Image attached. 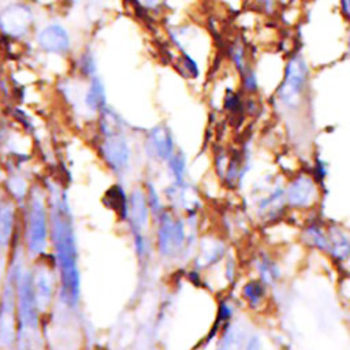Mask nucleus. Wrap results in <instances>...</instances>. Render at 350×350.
I'll return each instance as SVG.
<instances>
[{
	"label": "nucleus",
	"mask_w": 350,
	"mask_h": 350,
	"mask_svg": "<svg viewBox=\"0 0 350 350\" xmlns=\"http://www.w3.org/2000/svg\"><path fill=\"white\" fill-rule=\"evenodd\" d=\"M342 5H343V11L347 15V18L350 19V0H342Z\"/></svg>",
	"instance_id": "obj_24"
},
{
	"label": "nucleus",
	"mask_w": 350,
	"mask_h": 350,
	"mask_svg": "<svg viewBox=\"0 0 350 350\" xmlns=\"http://www.w3.org/2000/svg\"><path fill=\"white\" fill-rule=\"evenodd\" d=\"M103 156L113 171L119 172L124 170L130 159V149L126 139L119 133L107 135V139L103 144Z\"/></svg>",
	"instance_id": "obj_6"
},
{
	"label": "nucleus",
	"mask_w": 350,
	"mask_h": 350,
	"mask_svg": "<svg viewBox=\"0 0 350 350\" xmlns=\"http://www.w3.org/2000/svg\"><path fill=\"white\" fill-rule=\"evenodd\" d=\"M257 4L261 7V10L267 11V12H271V11L275 10L276 0H257Z\"/></svg>",
	"instance_id": "obj_23"
},
{
	"label": "nucleus",
	"mask_w": 350,
	"mask_h": 350,
	"mask_svg": "<svg viewBox=\"0 0 350 350\" xmlns=\"http://www.w3.org/2000/svg\"><path fill=\"white\" fill-rule=\"evenodd\" d=\"M105 202L118 211L119 215H122L123 217L129 216V211L130 208L127 206V201H126V196L123 193V190L118 186H113L112 189H109L105 194Z\"/></svg>",
	"instance_id": "obj_16"
},
{
	"label": "nucleus",
	"mask_w": 350,
	"mask_h": 350,
	"mask_svg": "<svg viewBox=\"0 0 350 350\" xmlns=\"http://www.w3.org/2000/svg\"><path fill=\"white\" fill-rule=\"evenodd\" d=\"M148 201L142 191L134 190L130 200V217L133 226L137 231H139L148 221Z\"/></svg>",
	"instance_id": "obj_12"
},
{
	"label": "nucleus",
	"mask_w": 350,
	"mask_h": 350,
	"mask_svg": "<svg viewBox=\"0 0 350 350\" xmlns=\"http://www.w3.org/2000/svg\"><path fill=\"white\" fill-rule=\"evenodd\" d=\"M14 227V208L10 202L0 204V245H7Z\"/></svg>",
	"instance_id": "obj_15"
},
{
	"label": "nucleus",
	"mask_w": 350,
	"mask_h": 350,
	"mask_svg": "<svg viewBox=\"0 0 350 350\" xmlns=\"http://www.w3.org/2000/svg\"><path fill=\"white\" fill-rule=\"evenodd\" d=\"M33 286L36 293V299L40 310H44L51 304L52 298V288H53V279L48 269H38L36 276H33Z\"/></svg>",
	"instance_id": "obj_10"
},
{
	"label": "nucleus",
	"mask_w": 350,
	"mask_h": 350,
	"mask_svg": "<svg viewBox=\"0 0 350 350\" xmlns=\"http://www.w3.org/2000/svg\"><path fill=\"white\" fill-rule=\"evenodd\" d=\"M316 186L309 176H298L287 190V200L294 206H309L314 201Z\"/></svg>",
	"instance_id": "obj_8"
},
{
	"label": "nucleus",
	"mask_w": 350,
	"mask_h": 350,
	"mask_svg": "<svg viewBox=\"0 0 350 350\" xmlns=\"http://www.w3.org/2000/svg\"><path fill=\"white\" fill-rule=\"evenodd\" d=\"M38 44L40 46L51 53H59L63 55L70 49V37L66 29L60 25H49L44 27L38 37Z\"/></svg>",
	"instance_id": "obj_7"
},
{
	"label": "nucleus",
	"mask_w": 350,
	"mask_h": 350,
	"mask_svg": "<svg viewBox=\"0 0 350 350\" xmlns=\"http://www.w3.org/2000/svg\"><path fill=\"white\" fill-rule=\"evenodd\" d=\"M306 237L312 245L321 250H327L328 247V235L321 231L317 226H312L306 230Z\"/></svg>",
	"instance_id": "obj_19"
},
{
	"label": "nucleus",
	"mask_w": 350,
	"mask_h": 350,
	"mask_svg": "<svg viewBox=\"0 0 350 350\" xmlns=\"http://www.w3.org/2000/svg\"><path fill=\"white\" fill-rule=\"evenodd\" d=\"M85 103L90 109H94V111L104 109L105 90H104V85H103V82L98 77H93V79L90 82V86L86 92Z\"/></svg>",
	"instance_id": "obj_13"
},
{
	"label": "nucleus",
	"mask_w": 350,
	"mask_h": 350,
	"mask_svg": "<svg viewBox=\"0 0 350 350\" xmlns=\"http://www.w3.org/2000/svg\"><path fill=\"white\" fill-rule=\"evenodd\" d=\"M349 52H350V36H349Z\"/></svg>",
	"instance_id": "obj_26"
},
{
	"label": "nucleus",
	"mask_w": 350,
	"mask_h": 350,
	"mask_svg": "<svg viewBox=\"0 0 350 350\" xmlns=\"http://www.w3.org/2000/svg\"><path fill=\"white\" fill-rule=\"evenodd\" d=\"M160 0H144V3L148 5V7H154Z\"/></svg>",
	"instance_id": "obj_25"
},
{
	"label": "nucleus",
	"mask_w": 350,
	"mask_h": 350,
	"mask_svg": "<svg viewBox=\"0 0 350 350\" xmlns=\"http://www.w3.org/2000/svg\"><path fill=\"white\" fill-rule=\"evenodd\" d=\"M231 59L235 64V67L238 68V71L241 74L246 72L249 70L247 67V62H246V55H245V49L242 46V44L239 42H235L231 48Z\"/></svg>",
	"instance_id": "obj_20"
},
{
	"label": "nucleus",
	"mask_w": 350,
	"mask_h": 350,
	"mask_svg": "<svg viewBox=\"0 0 350 350\" xmlns=\"http://www.w3.org/2000/svg\"><path fill=\"white\" fill-rule=\"evenodd\" d=\"M48 223L44 201L40 196H33L27 213L26 243L31 254H40L46 246Z\"/></svg>",
	"instance_id": "obj_4"
},
{
	"label": "nucleus",
	"mask_w": 350,
	"mask_h": 350,
	"mask_svg": "<svg viewBox=\"0 0 350 350\" xmlns=\"http://www.w3.org/2000/svg\"><path fill=\"white\" fill-rule=\"evenodd\" d=\"M159 249L165 256H174L180 252L185 243V226L180 220H174L168 216L160 219L157 231Z\"/></svg>",
	"instance_id": "obj_5"
},
{
	"label": "nucleus",
	"mask_w": 350,
	"mask_h": 350,
	"mask_svg": "<svg viewBox=\"0 0 350 350\" xmlns=\"http://www.w3.org/2000/svg\"><path fill=\"white\" fill-rule=\"evenodd\" d=\"M309 68L302 55H294L286 66L283 81L278 89L276 98L286 107L293 108L298 105L306 89Z\"/></svg>",
	"instance_id": "obj_2"
},
{
	"label": "nucleus",
	"mask_w": 350,
	"mask_h": 350,
	"mask_svg": "<svg viewBox=\"0 0 350 350\" xmlns=\"http://www.w3.org/2000/svg\"><path fill=\"white\" fill-rule=\"evenodd\" d=\"M264 284L265 283L262 280H253V282H249L243 287V297L247 299V302L252 308L258 306L260 302L262 301L264 294H265Z\"/></svg>",
	"instance_id": "obj_18"
},
{
	"label": "nucleus",
	"mask_w": 350,
	"mask_h": 350,
	"mask_svg": "<svg viewBox=\"0 0 350 350\" xmlns=\"http://www.w3.org/2000/svg\"><path fill=\"white\" fill-rule=\"evenodd\" d=\"M327 252H329L338 260L345 258L350 253V241H349V238L345 234H342L339 230L331 231L328 234Z\"/></svg>",
	"instance_id": "obj_14"
},
{
	"label": "nucleus",
	"mask_w": 350,
	"mask_h": 350,
	"mask_svg": "<svg viewBox=\"0 0 350 350\" xmlns=\"http://www.w3.org/2000/svg\"><path fill=\"white\" fill-rule=\"evenodd\" d=\"M242 79H243V88L247 92H256L257 90V77L256 74L252 71V68H249L246 72L242 74Z\"/></svg>",
	"instance_id": "obj_22"
},
{
	"label": "nucleus",
	"mask_w": 350,
	"mask_h": 350,
	"mask_svg": "<svg viewBox=\"0 0 350 350\" xmlns=\"http://www.w3.org/2000/svg\"><path fill=\"white\" fill-rule=\"evenodd\" d=\"M16 298H18V314L21 321V329L34 331L38 325V305L36 299L33 276L25 271L16 278Z\"/></svg>",
	"instance_id": "obj_3"
},
{
	"label": "nucleus",
	"mask_w": 350,
	"mask_h": 350,
	"mask_svg": "<svg viewBox=\"0 0 350 350\" xmlns=\"http://www.w3.org/2000/svg\"><path fill=\"white\" fill-rule=\"evenodd\" d=\"M150 154H154L160 160H170L172 157L174 145L168 129L159 126L150 131L148 138Z\"/></svg>",
	"instance_id": "obj_9"
},
{
	"label": "nucleus",
	"mask_w": 350,
	"mask_h": 350,
	"mask_svg": "<svg viewBox=\"0 0 350 350\" xmlns=\"http://www.w3.org/2000/svg\"><path fill=\"white\" fill-rule=\"evenodd\" d=\"M257 271L260 273V279L265 284H272L279 278V269L276 264L267 256H261L260 260L257 261Z\"/></svg>",
	"instance_id": "obj_17"
},
{
	"label": "nucleus",
	"mask_w": 350,
	"mask_h": 350,
	"mask_svg": "<svg viewBox=\"0 0 350 350\" xmlns=\"http://www.w3.org/2000/svg\"><path fill=\"white\" fill-rule=\"evenodd\" d=\"M52 239L62 280V299L75 305L79 299V272L77 265V246L67 200L56 197L51 208Z\"/></svg>",
	"instance_id": "obj_1"
},
{
	"label": "nucleus",
	"mask_w": 350,
	"mask_h": 350,
	"mask_svg": "<svg viewBox=\"0 0 350 350\" xmlns=\"http://www.w3.org/2000/svg\"><path fill=\"white\" fill-rule=\"evenodd\" d=\"M15 288L12 283H8L4 290L3 295V305H1V313H0V329H1V338L8 339V334H12V323H14V306H15ZM4 339V340H5Z\"/></svg>",
	"instance_id": "obj_11"
},
{
	"label": "nucleus",
	"mask_w": 350,
	"mask_h": 350,
	"mask_svg": "<svg viewBox=\"0 0 350 350\" xmlns=\"http://www.w3.org/2000/svg\"><path fill=\"white\" fill-rule=\"evenodd\" d=\"M221 254H223V246L217 245V243H213L208 249H204L202 253H201V261H202L201 264H202V267L209 265L213 261L219 260L221 257Z\"/></svg>",
	"instance_id": "obj_21"
}]
</instances>
